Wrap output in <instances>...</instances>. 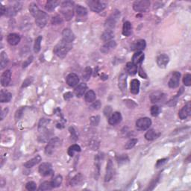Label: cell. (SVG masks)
<instances>
[{"instance_id": "35", "label": "cell", "mask_w": 191, "mask_h": 191, "mask_svg": "<svg viewBox=\"0 0 191 191\" xmlns=\"http://www.w3.org/2000/svg\"><path fill=\"white\" fill-rule=\"evenodd\" d=\"M75 12H76L77 17H85L86 15L87 14V9L81 6H78L76 7V8H75Z\"/></svg>"}, {"instance_id": "27", "label": "cell", "mask_w": 191, "mask_h": 191, "mask_svg": "<svg viewBox=\"0 0 191 191\" xmlns=\"http://www.w3.org/2000/svg\"><path fill=\"white\" fill-rule=\"evenodd\" d=\"M160 135H161V134H160L159 132H156V131L153 129H151L146 132L145 135V137L147 140H155V139H157L160 136Z\"/></svg>"}, {"instance_id": "56", "label": "cell", "mask_w": 191, "mask_h": 191, "mask_svg": "<svg viewBox=\"0 0 191 191\" xmlns=\"http://www.w3.org/2000/svg\"><path fill=\"white\" fill-rule=\"evenodd\" d=\"M73 94H72L71 92H67L66 93V94H64V95H63V98H64L65 100H68V99H71V98H73Z\"/></svg>"}, {"instance_id": "34", "label": "cell", "mask_w": 191, "mask_h": 191, "mask_svg": "<svg viewBox=\"0 0 191 191\" xmlns=\"http://www.w3.org/2000/svg\"><path fill=\"white\" fill-rule=\"evenodd\" d=\"M8 63V57L7 55L6 52H2L1 55H0V66H1L2 70L6 67Z\"/></svg>"}, {"instance_id": "17", "label": "cell", "mask_w": 191, "mask_h": 191, "mask_svg": "<svg viewBox=\"0 0 191 191\" xmlns=\"http://www.w3.org/2000/svg\"><path fill=\"white\" fill-rule=\"evenodd\" d=\"M11 79V72L7 70L2 73L1 76V84L3 87H6L9 84Z\"/></svg>"}, {"instance_id": "40", "label": "cell", "mask_w": 191, "mask_h": 191, "mask_svg": "<svg viewBox=\"0 0 191 191\" xmlns=\"http://www.w3.org/2000/svg\"><path fill=\"white\" fill-rule=\"evenodd\" d=\"M91 74H92V69L90 67H87L84 69L83 74H82V77H83L84 80L88 81L90 78Z\"/></svg>"}, {"instance_id": "16", "label": "cell", "mask_w": 191, "mask_h": 191, "mask_svg": "<svg viewBox=\"0 0 191 191\" xmlns=\"http://www.w3.org/2000/svg\"><path fill=\"white\" fill-rule=\"evenodd\" d=\"M165 94L161 91H155L153 92L150 95V101L152 103L160 102L164 99Z\"/></svg>"}, {"instance_id": "19", "label": "cell", "mask_w": 191, "mask_h": 191, "mask_svg": "<svg viewBox=\"0 0 191 191\" xmlns=\"http://www.w3.org/2000/svg\"><path fill=\"white\" fill-rule=\"evenodd\" d=\"M116 46H117V44L114 40L108 41V42L106 43L105 44H104V45L101 46V52L102 53L106 54V53H108L110 51L114 49Z\"/></svg>"}, {"instance_id": "24", "label": "cell", "mask_w": 191, "mask_h": 191, "mask_svg": "<svg viewBox=\"0 0 191 191\" xmlns=\"http://www.w3.org/2000/svg\"><path fill=\"white\" fill-rule=\"evenodd\" d=\"M140 82L137 79H133L131 82V93L133 94H138L140 90Z\"/></svg>"}, {"instance_id": "38", "label": "cell", "mask_w": 191, "mask_h": 191, "mask_svg": "<svg viewBox=\"0 0 191 191\" xmlns=\"http://www.w3.org/2000/svg\"><path fill=\"white\" fill-rule=\"evenodd\" d=\"M42 36H38L35 40V42H34V52L37 53L39 52L40 50V45H41V42H42Z\"/></svg>"}, {"instance_id": "58", "label": "cell", "mask_w": 191, "mask_h": 191, "mask_svg": "<svg viewBox=\"0 0 191 191\" xmlns=\"http://www.w3.org/2000/svg\"><path fill=\"white\" fill-rule=\"evenodd\" d=\"M166 161V159H161V160H158L157 161V163H156V167L158 168L159 166H161L163 163H165V161Z\"/></svg>"}, {"instance_id": "41", "label": "cell", "mask_w": 191, "mask_h": 191, "mask_svg": "<svg viewBox=\"0 0 191 191\" xmlns=\"http://www.w3.org/2000/svg\"><path fill=\"white\" fill-rule=\"evenodd\" d=\"M82 179H83V176H82V174L78 173L71 180V186H76L79 185L82 182Z\"/></svg>"}, {"instance_id": "55", "label": "cell", "mask_w": 191, "mask_h": 191, "mask_svg": "<svg viewBox=\"0 0 191 191\" xmlns=\"http://www.w3.org/2000/svg\"><path fill=\"white\" fill-rule=\"evenodd\" d=\"M111 111H112V108H111V106H107L104 110L105 115V116H109L110 113H111Z\"/></svg>"}, {"instance_id": "32", "label": "cell", "mask_w": 191, "mask_h": 191, "mask_svg": "<svg viewBox=\"0 0 191 191\" xmlns=\"http://www.w3.org/2000/svg\"><path fill=\"white\" fill-rule=\"evenodd\" d=\"M146 46V41L144 40H137V42H136L135 45H134L133 49L137 52H141L145 49Z\"/></svg>"}, {"instance_id": "4", "label": "cell", "mask_w": 191, "mask_h": 191, "mask_svg": "<svg viewBox=\"0 0 191 191\" xmlns=\"http://www.w3.org/2000/svg\"><path fill=\"white\" fill-rule=\"evenodd\" d=\"M60 145H61V140L59 138H58V137L52 138L46 145L45 148V153L48 155H50L54 152L56 148H58Z\"/></svg>"}, {"instance_id": "3", "label": "cell", "mask_w": 191, "mask_h": 191, "mask_svg": "<svg viewBox=\"0 0 191 191\" xmlns=\"http://www.w3.org/2000/svg\"><path fill=\"white\" fill-rule=\"evenodd\" d=\"M87 4L94 12L99 13L106 8V3L99 0H90L87 2Z\"/></svg>"}, {"instance_id": "22", "label": "cell", "mask_w": 191, "mask_h": 191, "mask_svg": "<svg viewBox=\"0 0 191 191\" xmlns=\"http://www.w3.org/2000/svg\"><path fill=\"white\" fill-rule=\"evenodd\" d=\"M86 90H87V85H86V84L82 83L78 84V85L75 87V90H74V93H75V96H76L77 97H82V96L84 94V93L86 92Z\"/></svg>"}, {"instance_id": "9", "label": "cell", "mask_w": 191, "mask_h": 191, "mask_svg": "<svg viewBox=\"0 0 191 191\" xmlns=\"http://www.w3.org/2000/svg\"><path fill=\"white\" fill-rule=\"evenodd\" d=\"M119 15H120V13H118V11L115 12L109 18H108V20L105 22V28L107 30H113V29L116 25Z\"/></svg>"}, {"instance_id": "31", "label": "cell", "mask_w": 191, "mask_h": 191, "mask_svg": "<svg viewBox=\"0 0 191 191\" xmlns=\"http://www.w3.org/2000/svg\"><path fill=\"white\" fill-rule=\"evenodd\" d=\"M58 4H59V2L58 1H56V0H49V1L46 2L45 8L46 11H52L58 6Z\"/></svg>"}, {"instance_id": "60", "label": "cell", "mask_w": 191, "mask_h": 191, "mask_svg": "<svg viewBox=\"0 0 191 191\" xmlns=\"http://www.w3.org/2000/svg\"><path fill=\"white\" fill-rule=\"evenodd\" d=\"M8 108H6V109H4L3 111H2V113H1V120H2L3 119H4L5 116H6L7 115V113H8Z\"/></svg>"}, {"instance_id": "20", "label": "cell", "mask_w": 191, "mask_h": 191, "mask_svg": "<svg viewBox=\"0 0 191 191\" xmlns=\"http://www.w3.org/2000/svg\"><path fill=\"white\" fill-rule=\"evenodd\" d=\"M122 120V116L121 113L120 112H114L112 113L111 117H110L109 120H108V123L111 125H114L120 123Z\"/></svg>"}, {"instance_id": "12", "label": "cell", "mask_w": 191, "mask_h": 191, "mask_svg": "<svg viewBox=\"0 0 191 191\" xmlns=\"http://www.w3.org/2000/svg\"><path fill=\"white\" fill-rule=\"evenodd\" d=\"M191 113V106L190 103H188L184 106L178 112V116L181 120H185L188 117Z\"/></svg>"}, {"instance_id": "59", "label": "cell", "mask_w": 191, "mask_h": 191, "mask_svg": "<svg viewBox=\"0 0 191 191\" xmlns=\"http://www.w3.org/2000/svg\"><path fill=\"white\" fill-rule=\"evenodd\" d=\"M6 10L7 9L6 8V7L2 5L1 7H0V15H1V16L4 15L5 13H6Z\"/></svg>"}, {"instance_id": "46", "label": "cell", "mask_w": 191, "mask_h": 191, "mask_svg": "<svg viewBox=\"0 0 191 191\" xmlns=\"http://www.w3.org/2000/svg\"><path fill=\"white\" fill-rule=\"evenodd\" d=\"M183 82L186 86H190L191 84V75L190 74H186L183 78Z\"/></svg>"}, {"instance_id": "37", "label": "cell", "mask_w": 191, "mask_h": 191, "mask_svg": "<svg viewBox=\"0 0 191 191\" xmlns=\"http://www.w3.org/2000/svg\"><path fill=\"white\" fill-rule=\"evenodd\" d=\"M53 188L52 185V181H44L40 186L38 190L40 191H44V190H50Z\"/></svg>"}, {"instance_id": "23", "label": "cell", "mask_w": 191, "mask_h": 191, "mask_svg": "<svg viewBox=\"0 0 191 191\" xmlns=\"http://www.w3.org/2000/svg\"><path fill=\"white\" fill-rule=\"evenodd\" d=\"M127 76L125 74H121L119 78V87L122 92H125L126 90V86H127Z\"/></svg>"}, {"instance_id": "52", "label": "cell", "mask_w": 191, "mask_h": 191, "mask_svg": "<svg viewBox=\"0 0 191 191\" xmlns=\"http://www.w3.org/2000/svg\"><path fill=\"white\" fill-rule=\"evenodd\" d=\"M101 102L100 101H94V103L92 104V105H91V108H93L94 110H99V108H101Z\"/></svg>"}, {"instance_id": "53", "label": "cell", "mask_w": 191, "mask_h": 191, "mask_svg": "<svg viewBox=\"0 0 191 191\" xmlns=\"http://www.w3.org/2000/svg\"><path fill=\"white\" fill-rule=\"evenodd\" d=\"M128 157H127L126 155L125 156H120V157L118 158V163H119V165H121L122 163H125V162L126 161H128Z\"/></svg>"}, {"instance_id": "8", "label": "cell", "mask_w": 191, "mask_h": 191, "mask_svg": "<svg viewBox=\"0 0 191 191\" xmlns=\"http://www.w3.org/2000/svg\"><path fill=\"white\" fill-rule=\"evenodd\" d=\"M39 173L42 176H49L53 173L52 166L49 163H43L39 166Z\"/></svg>"}, {"instance_id": "7", "label": "cell", "mask_w": 191, "mask_h": 191, "mask_svg": "<svg viewBox=\"0 0 191 191\" xmlns=\"http://www.w3.org/2000/svg\"><path fill=\"white\" fill-rule=\"evenodd\" d=\"M151 125H152V121H151L150 119L148 117L140 118L136 122V126H137V129L139 130L144 131L148 129Z\"/></svg>"}, {"instance_id": "5", "label": "cell", "mask_w": 191, "mask_h": 191, "mask_svg": "<svg viewBox=\"0 0 191 191\" xmlns=\"http://www.w3.org/2000/svg\"><path fill=\"white\" fill-rule=\"evenodd\" d=\"M150 6V2L148 0L136 1L133 4V8L137 12H145Z\"/></svg>"}, {"instance_id": "1", "label": "cell", "mask_w": 191, "mask_h": 191, "mask_svg": "<svg viewBox=\"0 0 191 191\" xmlns=\"http://www.w3.org/2000/svg\"><path fill=\"white\" fill-rule=\"evenodd\" d=\"M73 45L71 43L62 40L61 42L58 43L54 48V53L59 58H63L67 55L69 51L72 49Z\"/></svg>"}, {"instance_id": "2", "label": "cell", "mask_w": 191, "mask_h": 191, "mask_svg": "<svg viewBox=\"0 0 191 191\" xmlns=\"http://www.w3.org/2000/svg\"><path fill=\"white\" fill-rule=\"evenodd\" d=\"M74 2L71 1H66L61 5V13L67 20H70L73 18L74 15L73 11Z\"/></svg>"}, {"instance_id": "54", "label": "cell", "mask_w": 191, "mask_h": 191, "mask_svg": "<svg viewBox=\"0 0 191 191\" xmlns=\"http://www.w3.org/2000/svg\"><path fill=\"white\" fill-rule=\"evenodd\" d=\"M32 61H33V56H30L29 58H28V59L26 60L25 61L23 62V68H25L26 67H28L29 64H30L31 63H32Z\"/></svg>"}, {"instance_id": "36", "label": "cell", "mask_w": 191, "mask_h": 191, "mask_svg": "<svg viewBox=\"0 0 191 191\" xmlns=\"http://www.w3.org/2000/svg\"><path fill=\"white\" fill-rule=\"evenodd\" d=\"M81 151V147L77 144H74L72 145L70 148L68 149V155L70 157H73L74 155V153L75 152H78Z\"/></svg>"}, {"instance_id": "50", "label": "cell", "mask_w": 191, "mask_h": 191, "mask_svg": "<svg viewBox=\"0 0 191 191\" xmlns=\"http://www.w3.org/2000/svg\"><path fill=\"white\" fill-rule=\"evenodd\" d=\"M24 109H25V108H24L23 107H22V108H20V109L17 110L16 113H15V119H16V120H19V119H20V117L23 116Z\"/></svg>"}, {"instance_id": "42", "label": "cell", "mask_w": 191, "mask_h": 191, "mask_svg": "<svg viewBox=\"0 0 191 191\" xmlns=\"http://www.w3.org/2000/svg\"><path fill=\"white\" fill-rule=\"evenodd\" d=\"M62 180H63V178H62L61 175H57L55 178L52 181V185L53 188L61 186V183H62Z\"/></svg>"}, {"instance_id": "15", "label": "cell", "mask_w": 191, "mask_h": 191, "mask_svg": "<svg viewBox=\"0 0 191 191\" xmlns=\"http://www.w3.org/2000/svg\"><path fill=\"white\" fill-rule=\"evenodd\" d=\"M170 58L166 54H161L157 58V63L158 67L161 68H165L167 66Z\"/></svg>"}, {"instance_id": "57", "label": "cell", "mask_w": 191, "mask_h": 191, "mask_svg": "<svg viewBox=\"0 0 191 191\" xmlns=\"http://www.w3.org/2000/svg\"><path fill=\"white\" fill-rule=\"evenodd\" d=\"M139 75H140V77H142L143 78H147V75H146V74L145 72H144V70H143L142 68H140V70H139V72H138Z\"/></svg>"}, {"instance_id": "48", "label": "cell", "mask_w": 191, "mask_h": 191, "mask_svg": "<svg viewBox=\"0 0 191 191\" xmlns=\"http://www.w3.org/2000/svg\"><path fill=\"white\" fill-rule=\"evenodd\" d=\"M49 123V120H46V119H41L39 123V129L40 130L41 128H44L46 127V125Z\"/></svg>"}, {"instance_id": "11", "label": "cell", "mask_w": 191, "mask_h": 191, "mask_svg": "<svg viewBox=\"0 0 191 191\" xmlns=\"http://www.w3.org/2000/svg\"><path fill=\"white\" fill-rule=\"evenodd\" d=\"M113 174H114V170H113V165L111 160H109L107 163V167H106V173L105 176V181L106 182L111 181L113 178Z\"/></svg>"}, {"instance_id": "6", "label": "cell", "mask_w": 191, "mask_h": 191, "mask_svg": "<svg viewBox=\"0 0 191 191\" xmlns=\"http://www.w3.org/2000/svg\"><path fill=\"white\" fill-rule=\"evenodd\" d=\"M48 14L46 12L40 11V12L37 14V16L35 17V23L36 25L40 28H44L46 26V23L48 21Z\"/></svg>"}, {"instance_id": "30", "label": "cell", "mask_w": 191, "mask_h": 191, "mask_svg": "<svg viewBox=\"0 0 191 191\" xmlns=\"http://www.w3.org/2000/svg\"><path fill=\"white\" fill-rule=\"evenodd\" d=\"M132 26L130 22H128V21L125 22L123 24V35L126 36V37H128V36L132 34Z\"/></svg>"}, {"instance_id": "33", "label": "cell", "mask_w": 191, "mask_h": 191, "mask_svg": "<svg viewBox=\"0 0 191 191\" xmlns=\"http://www.w3.org/2000/svg\"><path fill=\"white\" fill-rule=\"evenodd\" d=\"M84 99L85 101L88 103L94 102L96 100V94L94 90H89L86 93L85 96H84Z\"/></svg>"}, {"instance_id": "51", "label": "cell", "mask_w": 191, "mask_h": 191, "mask_svg": "<svg viewBox=\"0 0 191 191\" xmlns=\"http://www.w3.org/2000/svg\"><path fill=\"white\" fill-rule=\"evenodd\" d=\"M90 123L91 125H97L98 124H99V116H96V117H92L90 118Z\"/></svg>"}, {"instance_id": "21", "label": "cell", "mask_w": 191, "mask_h": 191, "mask_svg": "<svg viewBox=\"0 0 191 191\" xmlns=\"http://www.w3.org/2000/svg\"><path fill=\"white\" fill-rule=\"evenodd\" d=\"M144 58H145V55L142 52H137L132 57V63H135V65L140 64L143 61Z\"/></svg>"}, {"instance_id": "13", "label": "cell", "mask_w": 191, "mask_h": 191, "mask_svg": "<svg viewBox=\"0 0 191 191\" xmlns=\"http://www.w3.org/2000/svg\"><path fill=\"white\" fill-rule=\"evenodd\" d=\"M79 82V78L78 75L75 73L69 74L67 77V83L70 87H75L78 85Z\"/></svg>"}, {"instance_id": "25", "label": "cell", "mask_w": 191, "mask_h": 191, "mask_svg": "<svg viewBox=\"0 0 191 191\" xmlns=\"http://www.w3.org/2000/svg\"><path fill=\"white\" fill-rule=\"evenodd\" d=\"M12 98V95L11 93L8 92V91L2 90L0 92V101L1 102H8L11 101Z\"/></svg>"}, {"instance_id": "10", "label": "cell", "mask_w": 191, "mask_h": 191, "mask_svg": "<svg viewBox=\"0 0 191 191\" xmlns=\"http://www.w3.org/2000/svg\"><path fill=\"white\" fill-rule=\"evenodd\" d=\"M181 74L179 72L175 71L173 73L171 78L170 79L168 82V85L170 88H176L178 87L180 82Z\"/></svg>"}, {"instance_id": "29", "label": "cell", "mask_w": 191, "mask_h": 191, "mask_svg": "<svg viewBox=\"0 0 191 191\" xmlns=\"http://www.w3.org/2000/svg\"><path fill=\"white\" fill-rule=\"evenodd\" d=\"M113 37H114V34H113L112 30H106L104 33L101 34V39L104 42L107 43L108 41H111L113 38Z\"/></svg>"}, {"instance_id": "14", "label": "cell", "mask_w": 191, "mask_h": 191, "mask_svg": "<svg viewBox=\"0 0 191 191\" xmlns=\"http://www.w3.org/2000/svg\"><path fill=\"white\" fill-rule=\"evenodd\" d=\"M62 36H63V40L69 43H72L75 39V34L70 29H63V32H62Z\"/></svg>"}, {"instance_id": "18", "label": "cell", "mask_w": 191, "mask_h": 191, "mask_svg": "<svg viewBox=\"0 0 191 191\" xmlns=\"http://www.w3.org/2000/svg\"><path fill=\"white\" fill-rule=\"evenodd\" d=\"M7 41L11 46H16L20 42V36L15 33L9 34L7 37Z\"/></svg>"}, {"instance_id": "28", "label": "cell", "mask_w": 191, "mask_h": 191, "mask_svg": "<svg viewBox=\"0 0 191 191\" xmlns=\"http://www.w3.org/2000/svg\"><path fill=\"white\" fill-rule=\"evenodd\" d=\"M125 70L129 75H135L137 72V66L132 62H128V63H127L126 67H125Z\"/></svg>"}, {"instance_id": "47", "label": "cell", "mask_w": 191, "mask_h": 191, "mask_svg": "<svg viewBox=\"0 0 191 191\" xmlns=\"http://www.w3.org/2000/svg\"><path fill=\"white\" fill-rule=\"evenodd\" d=\"M159 112L160 109L158 106L154 105L151 108V114H152V117H157L159 114Z\"/></svg>"}, {"instance_id": "43", "label": "cell", "mask_w": 191, "mask_h": 191, "mask_svg": "<svg viewBox=\"0 0 191 191\" xmlns=\"http://www.w3.org/2000/svg\"><path fill=\"white\" fill-rule=\"evenodd\" d=\"M137 143V139H135V138L131 139V140H128V142L126 143V144H125V149H128H128H132V148L136 145Z\"/></svg>"}, {"instance_id": "44", "label": "cell", "mask_w": 191, "mask_h": 191, "mask_svg": "<svg viewBox=\"0 0 191 191\" xmlns=\"http://www.w3.org/2000/svg\"><path fill=\"white\" fill-rule=\"evenodd\" d=\"M25 188L29 191H34L37 189V185L34 181H29L25 185Z\"/></svg>"}, {"instance_id": "49", "label": "cell", "mask_w": 191, "mask_h": 191, "mask_svg": "<svg viewBox=\"0 0 191 191\" xmlns=\"http://www.w3.org/2000/svg\"><path fill=\"white\" fill-rule=\"evenodd\" d=\"M32 82H33V78H32V77H29V78H27L23 82V85H22V87H28V86H29L32 83Z\"/></svg>"}, {"instance_id": "39", "label": "cell", "mask_w": 191, "mask_h": 191, "mask_svg": "<svg viewBox=\"0 0 191 191\" xmlns=\"http://www.w3.org/2000/svg\"><path fill=\"white\" fill-rule=\"evenodd\" d=\"M29 11H30L31 14H32L34 17H35L40 10L39 9L37 5L34 4V3H32V4H31L30 6H29Z\"/></svg>"}, {"instance_id": "26", "label": "cell", "mask_w": 191, "mask_h": 191, "mask_svg": "<svg viewBox=\"0 0 191 191\" xmlns=\"http://www.w3.org/2000/svg\"><path fill=\"white\" fill-rule=\"evenodd\" d=\"M40 161H41V157L40 155H37L36 157H34L32 158V159L27 161V162L24 164V166L26 168H32L35 166V165H37V163H39Z\"/></svg>"}, {"instance_id": "45", "label": "cell", "mask_w": 191, "mask_h": 191, "mask_svg": "<svg viewBox=\"0 0 191 191\" xmlns=\"http://www.w3.org/2000/svg\"><path fill=\"white\" fill-rule=\"evenodd\" d=\"M62 23H63V19L60 16H58V15L53 17L52 20V25H60Z\"/></svg>"}]
</instances>
